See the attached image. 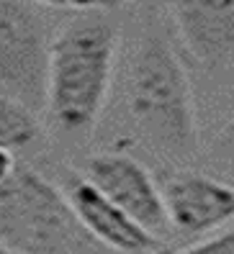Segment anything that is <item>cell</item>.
I'll list each match as a JSON object with an SVG mask.
<instances>
[{"label": "cell", "mask_w": 234, "mask_h": 254, "mask_svg": "<svg viewBox=\"0 0 234 254\" xmlns=\"http://www.w3.org/2000/svg\"><path fill=\"white\" fill-rule=\"evenodd\" d=\"M0 242L16 254H106L65 192L31 167L0 183Z\"/></svg>", "instance_id": "3"}, {"label": "cell", "mask_w": 234, "mask_h": 254, "mask_svg": "<svg viewBox=\"0 0 234 254\" xmlns=\"http://www.w3.org/2000/svg\"><path fill=\"white\" fill-rule=\"evenodd\" d=\"M39 118L18 98L0 90V144L10 149L28 146L39 139Z\"/></svg>", "instance_id": "9"}, {"label": "cell", "mask_w": 234, "mask_h": 254, "mask_svg": "<svg viewBox=\"0 0 234 254\" xmlns=\"http://www.w3.org/2000/svg\"><path fill=\"white\" fill-rule=\"evenodd\" d=\"M39 5L62 8V10H78V13H106L119 8L121 0H34Z\"/></svg>", "instance_id": "10"}, {"label": "cell", "mask_w": 234, "mask_h": 254, "mask_svg": "<svg viewBox=\"0 0 234 254\" xmlns=\"http://www.w3.org/2000/svg\"><path fill=\"white\" fill-rule=\"evenodd\" d=\"M85 177L155 236L170 226L162 188H157L147 167L137 159L126 154H95L85 162Z\"/></svg>", "instance_id": "5"}, {"label": "cell", "mask_w": 234, "mask_h": 254, "mask_svg": "<svg viewBox=\"0 0 234 254\" xmlns=\"http://www.w3.org/2000/svg\"><path fill=\"white\" fill-rule=\"evenodd\" d=\"M178 254H234V229H227L214 239H206L201 244H193Z\"/></svg>", "instance_id": "11"}, {"label": "cell", "mask_w": 234, "mask_h": 254, "mask_svg": "<svg viewBox=\"0 0 234 254\" xmlns=\"http://www.w3.org/2000/svg\"><path fill=\"white\" fill-rule=\"evenodd\" d=\"M0 254H16V252H13V249H8L3 242H0Z\"/></svg>", "instance_id": "14"}, {"label": "cell", "mask_w": 234, "mask_h": 254, "mask_svg": "<svg viewBox=\"0 0 234 254\" xmlns=\"http://www.w3.org/2000/svg\"><path fill=\"white\" fill-rule=\"evenodd\" d=\"M219 149H222V154L229 157L234 162V121H229L222 133H219Z\"/></svg>", "instance_id": "13"}, {"label": "cell", "mask_w": 234, "mask_h": 254, "mask_svg": "<svg viewBox=\"0 0 234 254\" xmlns=\"http://www.w3.org/2000/svg\"><path fill=\"white\" fill-rule=\"evenodd\" d=\"M162 200L175 231L201 236L234 221V188L201 172H175L165 180Z\"/></svg>", "instance_id": "7"}, {"label": "cell", "mask_w": 234, "mask_h": 254, "mask_svg": "<svg viewBox=\"0 0 234 254\" xmlns=\"http://www.w3.org/2000/svg\"><path fill=\"white\" fill-rule=\"evenodd\" d=\"M49 31L34 0H0V90L31 111L47 103Z\"/></svg>", "instance_id": "4"}, {"label": "cell", "mask_w": 234, "mask_h": 254, "mask_svg": "<svg viewBox=\"0 0 234 254\" xmlns=\"http://www.w3.org/2000/svg\"><path fill=\"white\" fill-rule=\"evenodd\" d=\"M126 108L137 133L155 152L167 157H191L198 146L196 106L188 72L170 41L147 31L126 74Z\"/></svg>", "instance_id": "2"}, {"label": "cell", "mask_w": 234, "mask_h": 254, "mask_svg": "<svg viewBox=\"0 0 234 254\" xmlns=\"http://www.w3.org/2000/svg\"><path fill=\"white\" fill-rule=\"evenodd\" d=\"M65 195L75 216L98 244L119 254H152L159 249V239L103 195L87 177L70 175Z\"/></svg>", "instance_id": "6"}, {"label": "cell", "mask_w": 234, "mask_h": 254, "mask_svg": "<svg viewBox=\"0 0 234 254\" xmlns=\"http://www.w3.org/2000/svg\"><path fill=\"white\" fill-rule=\"evenodd\" d=\"M16 167L18 164H16V157H13V149L0 144V183H5Z\"/></svg>", "instance_id": "12"}, {"label": "cell", "mask_w": 234, "mask_h": 254, "mask_svg": "<svg viewBox=\"0 0 234 254\" xmlns=\"http://www.w3.org/2000/svg\"><path fill=\"white\" fill-rule=\"evenodd\" d=\"M119 26L100 13L67 23L52 39L47 64V108L62 133L93 131L111 90Z\"/></svg>", "instance_id": "1"}, {"label": "cell", "mask_w": 234, "mask_h": 254, "mask_svg": "<svg viewBox=\"0 0 234 254\" xmlns=\"http://www.w3.org/2000/svg\"><path fill=\"white\" fill-rule=\"evenodd\" d=\"M183 47L203 69L234 62V0H170Z\"/></svg>", "instance_id": "8"}]
</instances>
